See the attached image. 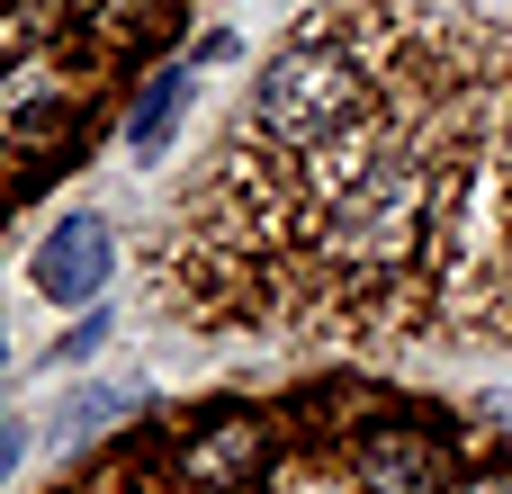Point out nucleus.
<instances>
[{
    "label": "nucleus",
    "instance_id": "f257e3e1",
    "mask_svg": "<svg viewBox=\"0 0 512 494\" xmlns=\"http://www.w3.org/2000/svg\"><path fill=\"white\" fill-rule=\"evenodd\" d=\"M180 18L189 0H9V144H18L9 207H27L54 171L90 153V117L180 36Z\"/></svg>",
    "mask_w": 512,
    "mask_h": 494
},
{
    "label": "nucleus",
    "instance_id": "f03ea898",
    "mask_svg": "<svg viewBox=\"0 0 512 494\" xmlns=\"http://www.w3.org/2000/svg\"><path fill=\"white\" fill-rule=\"evenodd\" d=\"M351 477L378 486V494H441L459 477V450L432 423H369L360 450H351Z\"/></svg>",
    "mask_w": 512,
    "mask_h": 494
},
{
    "label": "nucleus",
    "instance_id": "7ed1b4c3",
    "mask_svg": "<svg viewBox=\"0 0 512 494\" xmlns=\"http://www.w3.org/2000/svg\"><path fill=\"white\" fill-rule=\"evenodd\" d=\"M99 279H108V225H99V216L54 225V234H45V252H36V288L72 306V297H90Z\"/></svg>",
    "mask_w": 512,
    "mask_h": 494
},
{
    "label": "nucleus",
    "instance_id": "20e7f679",
    "mask_svg": "<svg viewBox=\"0 0 512 494\" xmlns=\"http://www.w3.org/2000/svg\"><path fill=\"white\" fill-rule=\"evenodd\" d=\"M180 99H189V63L153 72V90H144V99H135V117H126V144H135V153H162V135H171Z\"/></svg>",
    "mask_w": 512,
    "mask_h": 494
}]
</instances>
